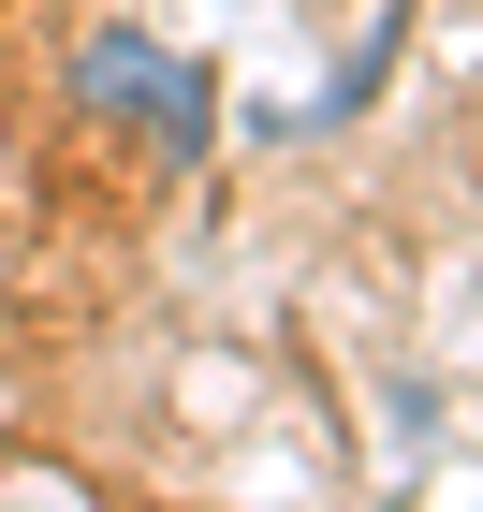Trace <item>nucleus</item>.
I'll use <instances>...</instances> for the list:
<instances>
[{
    "instance_id": "nucleus-1",
    "label": "nucleus",
    "mask_w": 483,
    "mask_h": 512,
    "mask_svg": "<svg viewBox=\"0 0 483 512\" xmlns=\"http://www.w3.org/2000/svg\"><path fill=\"white\" fill-rule=\"evenodd\" d=\"M74 103L88 118H147V147L191 176L205 161V118H220V88H205V59H176L161 30H132V15H103V30L74 44Z\"/></svg>"
}]
</instances>
